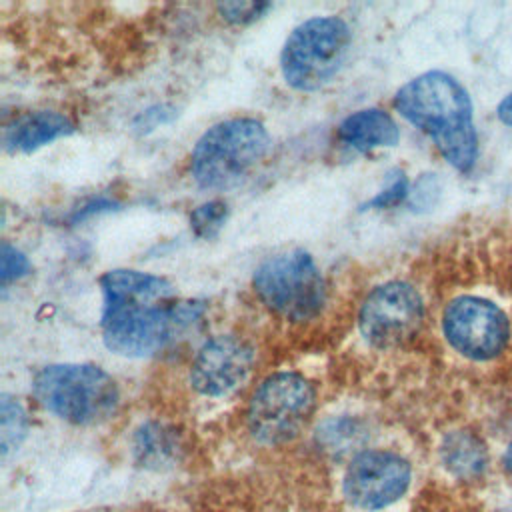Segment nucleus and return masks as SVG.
<instances>
[{
  "mask_svg": "<svg viewBox=\"0 0 512 512\" xmlns=\"http://www.w3.org/2000/svg\"><path fill=\"white\" fill-rule=\"evenodd\" d=\"M410 464L388 450H364L344 474V494L360 508L378 510L396 502L410 484Z\"/></svg>",
  "mask_w": 512,
  "mask_h": 512,
  "instance_id": "9d476101",
  "label": "nucleus"
},
{
  "mask_svg": "<svg viewBox=\"0 0 512 512\" xmlns=\"http://www.w3.org/2000/svg\"><path fill=\"white\" fill-rule=\"evenodd\" d=\"M410 196L408 180L402 170H394L390 174V182L386 188H382L370 202H366V208H392L404 202Z\"/></svg>",
  "mask_w": 512,
  "mask_h": 512,
  "instance_id": "f3484780",
  "label": "nucleus"
},
{
  "mask_svg": "<svg viewBox=\"0 0 512 512\" xmlns=\"http://www.w3.org/2000/svg\"><path fill=\"white\" fill-rule=\"evenodd\" d=\"M442 334L460 356L486 362L498 358L512 336L508 314L492 300L474 294L452 298L442 312Z\"/></svg>",
  "mask_w": 512,
  "mask_h": 512,
  "instance_id": "6e6552de",
  "label": "nucleus"
},
{
  "mask_svg": "<svg viewBox=\"0 0 512 512\" xmlns=\"http://www.w3.org/2000/svg\"><path fill=\"white\" fill-rule=\"evenodd\" d=\"M260 302L290 322L316 318L326 304V282L306 250H288L264 260L252 276Z\"/></svg>",
  "mask_w": 512,
  "mask_h": 512,
  "instance_id": "423d86ee",
  "label": "nucleus"
},
{
  "mask_svg": "<svg viewBox=\"0 0 512 512\" xmlns=\"http://www.w3.org/2000/svg\"><path fill=\"white\" fill-rule=\"evenodd\" d=\"M100 288L102 338L120 356H152L204 314V302L178 298L166 278L148 272L110 270L100 278Z\"/></svg>",
  "mask_w": 512,
  "mask_h": 512,
  "instance_id": "f257e3e1",
  "label": "nucleus"
},
{
  "mask_svg": "<svg viewBox=\"0 0 512 512\" xmlns=\"http://www.w3.org/2000/svg\"><path fill=\"white\" fill-rule=\"evenodd\" d=\"M168 118H170V112H166V106H156V108H150L144 114H140V118L136 120V126L142 130H144V126H146V130H152Z\"/></svg>",
  "mask_w": 512,
  "mask_h": 512,
  "instance_id": "412c9836",
  "label": "nucleus"
},
{
  "mask_svg": "<svg viewBox=\"0 0 512 512\" xmlns=\"http://www.w3.org/2000/svg\"><path fill=\"white\" fill-rule=\"evenodd\" d=\"M496 112H498V118H500L502 124L512 126V92L502 98V102L498 104Z\"/></svg>",
  "mask_w": 512,
  "mask_h": 512,
  "instance_id": "5701e85b",
  "label": "nucleus"
},
{
  "mask_svg": "<svg viewBox=\"0 0 512 512\" xmlns=\"http://www.w3.org/2000/svg\"><path fill=\"white\" fill-rule=\"evenodd\" d=\"M74 132V124L60 112L36 110L16 116L4 128V146L10 152H32Z\"/></svg>",
  "mask_w": 512,
  "mask_h": 512,
  "instance_id": "f8f14e48",
  "label": "nucleus"
},
{
  "mask_svg": "<svg viewBox=\"0 0 512 512\" xmlns=\"http://www.w3.org/2000/svg\"><path fill=\"white\" fill-rule=\"evenodd\" d=\"M442 460L452 474L468 478L486 466V450L474 434L452 432L442 444Z\"/></svg>",
  "mask_w": 512,
  "mask_h": 512,
  "instance_id": "4468645a",
  "label": "nucleus"
},
{
  "mask_svg": "<svg viewBox=\"0 0 512 512\" xmlns=\"http://www.w3.org/2000/svg\"><path fill=\"white\" fill-rule=\"evenodd\" d=\"M270 148V134L256 118H228L210 126L190 156V174L204 190L238 182Z\"/></svg>",
  "mask_w": 512,
  "mask_h": 512,
  "instance_id": "7ed1b4c3",
  "label": "nucleus"
},
{
  "mask_svg": "<svg viewBox=\"0 0 512 512\" xmlns=\"http://www.w3.org/2000/svg\"><path fill=\"white\" fill-rule=\"evenodd\" d=\"M28 420L26 412L8 394H2L0 398V446H2V456H8L10 450L18 448L22 438L26 436Z\"/></svg>",
  "mask_w": 512,
  "mask_h": 512,
  "instance_id": "2eb2a0df",
  "label": "nucleus"
},
{
  "mask_svg": "<svg viewBox=\"0 0 512 512\" xmlns=\"http://www.w3.org/2000/svg\"><path fill=\"white\" fill-rule=\"evenodd\" d=\"M36 400L72 424H98L118 406V388L108 372L94 364H50L32 382Z\"/></svg>",
  "mask_w": 512,
  "mask_h": 512,
  "instance_id": "20e7f679",
  "label": "nucleus"
},
{
  "mask_svg": "<svg viewBox=\"0 0 512 512\" xmlns=\"http://www.w3.org/2000/svg\"><path fill=\"white\" fill-rule=\"evenodd\" d=\"M228 218V204L224 200H208L190 212V228L196 238L210 240L218 236Z\"/></svg>",
  "mask_w": 512,
  "mask_h": 512,
  "instance_id": "dca6fc26",
  "label": "nucleus"
},
{
  "mask_svg": "<svg viewBox=\"0 0 512 512\" xmlns=\"http://www.w3.org/2000/svg\"><path fill=\"white\" fill-rule=\"evenodd\" d=\"M424 318L418 290L402 280L384 282L368 292L360 306L362 336L378 348L396 346L414 336Z\"/></svg>",
  "mask_w": 512,
  "mask_h": 512,
  "instance_id": "1a4fd4ad",
  "label": "nucleus"
},
{
  "mask_svg": "<svg viewBox=\"0 0 512 512\" xmlns=\"http://www.w3.org/2000/svg\"><path fill=\"white\" fill-rule=\"evenodd\" d=\"M32 270L30 260L14 246H10L8 242H2V250H0V280L6 286L12 280H18L22 276H26Z\"/></svg>",
  "mask_w": 512,
  "mask_h": 512,
  "instance_id": "a211bd4d",
  "label": "nucleus"
},
{
  "mask_svg": "<svg viewBox=\"0 0 512 512\" xmlns=\"http://www.w3.org/2000/svg\"><path fill=\"white\" fill-rule=\"evenodd\" d=\"M136 450L142 454V458H164L170 452V444L166 438V432L160 426L148 424L138 432V442Z\"/></svg>",
  "mask_w": 512,
  "mask_h": 512,
  "instance_id": "6ab92c4d",
  "label": "nucleus"
},
{
  "mask_svg": "<svg viewBox=\"0 0 512 512\" xmlns=\"http://www.w3.org/2000/svg\"><path fill=\"white\" fill-rule=\"evenodd\" d=\"M352 42L348 24L338 16H314L298 24L280 52V70L288 86L314 92L330 82L344 64Z\"/></svg>",
  "mask_w": 512,
  "mask_h": 512,
  "instance_id": "39448f33",
  "label": "nucleus"
},
{
  "mask_svg": "<svg viewBox=\"0 0 512 512\" xmlns=\"http://www.w3.org/2000/svg\"><path fill=\"white\" fill-rule=\"evenodd\" d=\"M112 206H114V202L108 200V198L92 200V202H88L84 208H80V210H76V212L72 214V222L84 220V218H88V216H92V214H98V212H104V210H110Z\"/></svg>",
  "mask_w": 512,
  "mask_h": 512,
  "instance_id": "4be33fe9",
  "label": "nucleus"
},
{
  "mask_svg": "<svg viewBox=\"0 0 512 512\" xmlns=\"http://www.w3.org/2000/svg\"><path fill=\"white\" fill-rule=\"evenodd\" d=\"M316 390L296 372H276L260 382L248 406V428L262 444H284L300 434L314 412Z\"/></svg>",
  "mask_w": 512,
  "mask_h": 512,
  "instance_id": "0eeeda50",
  "label": "nucleus"
},
{
  "mask_svg": "<svg viewBox=\"0 0 512 512\" xmlns=\"http://www.w3.org/2000/svg\"><path fill=\"white\" fill-rule=\"evenodd\" d=\"M254 352L234 334H218L206 340L190 364V384L204 396H226L250 374Z\"/></svg>",
  "mask_w": 512,
  "mask_h": 512,
  "instance_id": "9b49d317",
  "label": "nucleus"
},
{
  "mask_svg": "<svg viewBox=\"0 0 512 512\" xmlns=\"http://www.w3.org/2000/svg\"><path fill=\"white\" fill-rule=\"evenodd\" d=\"M338 140L358 152L396 146L400 128L394 118L380 108H364L348 114L338 124Z\"/></svg>",
  "mask_w": 512,
  "mask_h": 512,
  "instance_id": "ddd939ff",
  "label": "nucleus"
},
{
  "mask_svg": "<svg viewBox=\"0 0 512 512\" xmlns=\"http://www.w3.org/2000/svg\"><path fill=\"white\" fill-rule=\"evenodd\" d=\"M502 464L512 472V440H510V444H508V448H506V452L502 456Z\"/></svg>",
  "mask_w": 512,
  "mask_h": 512,
  "instance_id": "b1692460",
  "label": "nucleus"
},
{
  "mask_svg": "<svg viewBox=\"0 0 512 512\" xmlns=\"http://www.w3.org/2000/svg\"><path fill=\"white\" fill-rule=\"evenodd\" d=\"M394 108L402 118L432 138L452 168L460 172L474 168L478 134L472 102L454 76L430 70L412 78L396 92Z\"/></svg>",
  "mask_w": 512,
  "mask_h": 512,
  "instance_id": "f03ea898",
  "label": "nucleus"
},
{
  "mask_svg": "<svg viewBox=\"0 0 512 512\" xmlns=\"http://www.w3.org/2000/svg\"><path fill=\"white\" fill-rule=\"evenodd\" d=\"M218 12L230 24H248L260 18L270 4L268 2H220Z\"/></svg>",
  "mask_w": 512,
  "mask_h": 512,
  "instance_id": "aec40b11",
  "label": "nucleus"
}]
</instances>
